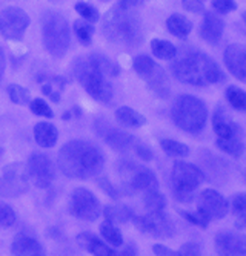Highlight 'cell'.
Returning a JSON list of instances; mask_svg holds the SVG:
<instances>
[{
	"mask_svg": "<svg viewBox=\"0 0 246 256\" xmlns=\"http://www.w3.org/2000/svg\"><path fill=\"white\" fill-rule=\"evenodd\" d=\"M143 204L148 208V212H163L166 207V198L159 190L145 192Z\"/></svg>",
	"mask_w": 246,
	"mask_h": 256,
	"instance_id": "30",
	"label": "cell"
},
{
	"mask_svg": "<svg viewBox=\"0 0 246 256\" xmlns=\"http://www.w3.org/2000/svg\"><path fill=\"white\" fill-rule=\"evenodd\" d=\"M28 170L24 162H13L4 169L0 178V196L16 198L28 190Z\"/></svg>",
	"mask_w": 246,
	"mask_h": 256,
	"instance_id": "10",
	"label": "cell"
},
{
	"mask_svg": "<svg viewBox=\"0 0 246 256\" xmlns=\"http://www.w3.org/2000/svg\"><path fill=\"white\" fill-rule=\"evenodd\" d=\"M140 4V0H119V6L123 10H131L134 6H137Z\"/></svg>",
	"mask_w": 246,
	"mask_h": 256,
	"instance_id": "47",
	"label": "cell"
},
{
	"mask_svg": "<svg viewBox=\"0 0 246 256\" xmlns=\"http://www.w3.org/2000/svg\"><path fill=\"white\" fill-rule=\"evenodd\" d=\"M31 23L30 16L19 6H8L0 12V34L7 40H20Z\"/></svg>",
	"mask_w": 246,
	"mask_h": 256,
	"instance_id": "12",
	"label": "cell"
},
{
	"mask_svg": "<svg viewBox=\"0 0 246 256\" xmlns=\"http://www.w3.org/2000/svg\"><path fill=\"white\" fill-rule=\"evenodd\" d=\"M100 234L108 241V244H111L113 247H120L123 244V236L120 234V230L108 221L100 224Z\"/></svg>",
	"mask_w": 246,
	"mask_h": 256,
	"instance_id": "31",
	"label": "cell"
},
{
	"mask_svg": "<svg viewBox=\"0 0 246 256\" xmlns=\"http://www.w3.org/2000/svg\"><path fill=\"white\" fill-rule=\"evenodd\" d=\"M76 11L86 20V22H97L99 20V11L89 4L79 2L76 4Z\"/></svg>",
	"mask_w": 246,
	"mask_h": 256,
	"instance_id": "38",
	"label": "cell"
},
{
	"mask_svg": "<svg viewBox=\"0 0 246 256\" xmlns=\"http://www.w3.org/2000/svg\"><path fill=\"white\" fill-rule=\"evenodd\" d=\"M103 34L108 40L125 46H137L143 40L140 18L119 5L106 12L103 18Z\"/></svg>",
	"mask_w": 246,
	"mask_h": 256,
	"instance_id": "4",
	"label": "cell"
},
{
	"mask_svg": "<svg viewBox=\"0 0 246 256\" xmlns=\"http://www.w3.org/2000/svg\"><path fill=\"white\" fill-rule=\"evenodd\" d=\"M30 109L34 115H39V117H47V118H53L54 114L51 110V108L45 103L42 98H34L30 102Z\"/></svg>",
	"mask_w": 246,
	"mask_h": 256,
	"instance_id": "37",
	"label": "cell"
},
{
	"mask_svg": "<svg viewBox=\"0 0 246 256\" xmlns=\"http://www.w3.org/2000/svg\"><path fill=\"white\" fill-rule=\"evenodd\" d=\"M2 154H4V149H2V148H0V156H2Z\"/></svg>",
	"mask_w": 246,
	"mask_h": 256,
	"instance_id": "52",
	"label": "cell"
},
{
	"mask_svg": "<svg viewBox=\"0 0 246 256\" xmlns=\"http://www.w3.org/2000/svg\"><path fill=\"white\" fill-rule=\"evenodd\" d=\"M178 214H180L188 222H191V224H194V226H197V227L206 228L208 224H209V220H208L203 214H200L198 210H197V212H185V210H180Z\"/></svg>",
	"mask_w": 246,
	"mask_h": 256,
	"instance_id": "39",
	"label": "cell"
},
{
	"mask_svg": "<svg viewBox=\"0 0 246 256\" xmlns=\"http://www.w3.org/2000/svg\"><path fill=\"white\" fill-rule=\"evenodd\" d=\"M182 5L186 11L194 12V14H203L205 12V5L202 0H182Z\"/></svg>",
	"mask_w": 246,
	"mask_h": 256,
	"instance_id": "41",
	"label": "cell"
},
{
	"mask_svg": "<svg viewBox=\"0 0 246 256\" xmlns=\"http://www.w3.org/2000/svg\"><path fill=\"white\" fill-rule=\"evenodd\" d=\"M34 132V140L40 148L50 149L54 148L59 138V132L54 124L51 123H37L33 129Z\"/></svg>",
	"mask_w": 246,
	"mask_h": 256,
	"instance_id": "23",
	"label": "cell"
},
{
	"mask_svg": "<svg viewBox=\"0 0 246 256\" xmlns=\"http://www.w3.org/2000/svg\"><path fill=\"white\" fill-rule=\"evenodd\" d=\"M28 176L40 189H47L56 178V168L48 155L42 152H34L27 161Z\"/></svg>",
	"mask_w": 246,
	"mask_h": 256,
	"instance_id": "13",
	"label": "cell"
},
{
	"mask_svg": "<svg viewBox=\"0 0 246 256\" xmlns=\"http://www.w3.org/2000/svg\"><path fill=\"white\" fill-rule=\"evenodd\" d=\"M232 210L235 214H244L246 212V192L237 194L232 198Z\"/></svg>",
	"mask_w": 246,
	"mask_h": 256,
	"instance_id": "42",
	"label": "cell"
},
{
	"mask_svg": "<svg viewBox=\"0 0 246 256\" xmlns=\"http://www.w3.org/2000/svg\"><path fill=\"white\" fill-rule=\"evenodd\" d=\"M215 144L221 152L232 155V156H240L244 150V144H243L240 134H235L229 138H217Z\"/></svg>",
	"mask_w": 246,
	"mask_h": 256,
	"instance_id": "27",
	"label": "cell"
},
{
	"mask_svg": "<svg viewBox=\"0 0 246 256\" xmlns=\"http://www.w3.org/2000/svg\"><path fill=\"white\" fill-rule=\"evenodd\" d=\"M53 2H63V0H53Z\"/></svg>",
	"mask_w": 246,
	"mask_h": 256,
	"instance_id": "53",
	"label": "cell"
},
{
	"mask_svg": "<svg viewBox=\"0 0 246 256\" xmlns=\"http://www.w3.org/2000/svg\"><path fill=\"white\" fill-rule=\"evenodd\" d=\"M96 130L100 134V136L105 140V143L108 146H111L114 150H128L132 144H134V136L128 132H123L117 128L109 126L106 122L99 123V120L96 122Z\"/></svg>",
	"mask_w": 246,
	"mask_h": 256,
	"instance_id": "16",
	"label": "cell"
},
{
	"mask_svg": "<svg viewBox=\"0 0 246 256\" xmlns=\"http://www.w3.org/2000/svg\"><path fill=\"white\" fill-rule=\"evenodd\" d=\"M223 62L228 68L229 74L237 80H246V48L241 44L232 43L226 46L223 52Z\"/></svg>",
	"mask_w": 246,
	"mask_h": 256,
	"instance_id": "17",
	"label": "cell"
},
{
	"mask_svg": "<svg viewBox=\"0 0 246 256\" xmlns=\"http://www.w3.org/2000/svg\"><path fill=\"white\" fill-rule=\"evenodd\" d=\"M120 254H125V256H126V254H137V250L134 248V247H128V248H126V250H123Z\"/></svg>",
	"mask_w": 246,
	"mask_h": 256,
	"instance_id": "50",
	"label": "cell"
},
{
	"mask_svg": "<svg viewBox=\"0 0 246 256\" xmlns=\"http://www.w3.org/2000/svg\"><path fill=\"white\" fill-rule=\"evenodd\" d=\"M134 71L139 74L148 84V88L160 98H166L169 96V84L168 77L163 71V68L159 66L148 56H137L134 58Z\"/></svg>",
	"mask_w": 246,
	"mask_h": 256,
	"instance_id": "8",
	"label": "cell"
},
{
	"mask_svg": "<svg viewBox=\"0 0 246 256\" xmlns=\"http://www.w3.org/2000/svg\"><path fill=\"white\" fill-rule=\"evenodd\" d=\"M225 31V22L211 11L205 12L203 22L200 25V37L209 44H217Z\"/></svg>",
	"mask_w": 246,
	"mask_h": 256,
	"instance_id": "19",
	"label": "cell"
},
{
	"mask_svg": "<svg viewBox=\"0 0 246 256\" xmlns=\"http://www.w3.org/2000/svg\"><path fill=\"white\" fill-rule=\"evenodd\" d=\"M70 214L83 221H96L102 214V206L97 196L85 188H77L70 196Z\"/></svg>",
	"mask_w": 246,
	"mask_h": 256,
	"instance_id": "9",
	"label": "cell"
},
{
	"mask_svg": "<svg viewBox=\"0 0 246 256\" xmlns=\"http://www.w3.org/2000/svg\"><path fill=\"white\" fill-rule=\"evenodd\" d=\"M120 174L123 176H128L126 186L136 192H149V190H157L159 181L157 176L154 175L152 170L134 164V162H122Z\"/></svg>",
	"mask_w": 246,
	"mask_h": 256,
	"instance_id": "14",
	"label": "cell"
},
{
	"mask_svg": "<svg viewBox=\"0 0 246 256\" xmlns=\"http://www.w3.org/2000/svg\"><path fill=\"white\" fill-rule=\"evenodd\" d=\"M74 32H76L79 42L86 46V44H89L93 42L94 26L86 20H76L74 22Z\"/></svg>",
	"mask_w": 246,
	"mask_h": 256,
	"instance_id": "32",
	"label": "cell"
},
{
	"mask_svg": "<svg viewBox=\"0 0 246 256\" xmlns=\"http://www.w3.org/2000/svg\"><path fill=\"white\" fill-rule=\"evenodd\" d=\"M11 253L17 256H42L45 254V250L33 235L17 234L11 244Z\"/></svg>",
	"mask_w": 246,
	"mask_h": 256,
	"instance_id": "20",
	"label": "cell"
},
{
	"mask_svg": "<svg viewBox=\"0 0 246 256\" xmlns=\"http://www.w3.org/2000/svg\"><path fill=\"white\" fill-rule=\"evenodd\" d=\"M5 69H7V57H5L2 46H0V77L5 74Z\"/></svg>",
	"mask_w": 246,
	"mask_h": 256,
	"instance_id": "48",
	"label": "cell"
},
{
	"mask_svg": "<svg viewBox=\"0 0 246 256\" xmlns=\"http://www.w3.org/2000/svg\"><path fill=\"white\" fill-rule=\"evenodd\" d=\"M171 117L177 128L189 134H198L206 124L208 109L200 98L183 94L175 98L171 109Z\"/></svg>",
	"mask_w": 246,
	"mask_h": 256,
	"instance_id": "5",
	"label": "cell"
},
{
	"mask_svg": "<svg viewBox=\"0 0 246 256\" xmlns=\"http://www.w3.org/2000/svg\"><path fill=\"white\" fill-rule=\"evenodd\" d=\"M211 5L217 12H221V14H228L237 10V4L234 0H212Z\"/></svg>",
	"mask_w": 246,
	"mask_h": 256,
	"instance_id": "40",
	"label": "cell"
},
{
	"mask_svg": "<svg viewBox=\"0 0 246 256\" xmlns=\"http://www.w3.org/2000/svg\"><path fill=\"white\" fill-rule=\"evenodd\" d=\"M73 71L77 82L94 100L105 104L113 100L114 90L109 77L119 76V68L114 62L102 54H89L74 62Z\"/></svg>",
	"mask_w": 246,
	"mask_h": 256,
	"instance_id": "1",
	"label": "cell"
},
{
	"mask_svg": "<svg viewBox=\"0 0 246 256\" xmlns=\"http://www.w3.org/2000/svg\"><path fill=\"white\" fill-rule=\"evenodd\" d=\"M151 51L152 54L160 58V60H172L177 56V48L166 40H160V38H154L151 42Z\"/></svg>",
	"mask_w": 246,
	"mask_h": 256,
	"instance_id": "28",
	"label": "cell"
},
{
	"mask_svg": "<svg viewBox=\"0 0 246 256\" xmlns=\"http://www.w3.org/2000/svg\"><path fill=\"white\" fill-rule=\"evenodd\" d=\"M116 120L126 128H142L146 123L143 115L129 106H122L116 110Z\"/></svg>",
	"mask_w": 246,
	"mask_h": 256,
	"instance_id": "25",
	"label": "cell"
},
{
	"mask_svg": "<svg viewBox=\"0 0 246 256\" xmlns=\"http://www.w3.org/2000/svg\"><path fill=\"white\" fill-rule=\"evenodd\" d=\"M228 208V200L214 189H205L197 198V210L203 214L209 221L226 216Z\"/></svg>",
	"mask_w": 246,
	"mask_h": 256,
	"instance_id": "15",
	"label": "cell"
},
{
	"mask_svg": "<svg viewBox=\"0 0 246 256\" xmlns=\"http://www.w3.org/2000/svg\"><path fill=\"white\" fill-rule=\"evenodd\" d=\"M152 252L154 254H159V256H180L178 252H174L171 248H168L166 246H162V244H155L152 246Z\"/></svg>",
	"mask_w": 246,
	"mask_h": 256,
	"instance_id": "45",
	"label": "cell"
},
{
	"mask_svg": "<svg viewBox=\"0 0 246 256\" xmlns=\"http://www.w3.org/2000/svg\"><path fill=\"white\" fill-rule=\"evenodd\" d=\"M214 242L220 254H246V236L238 232H218Z\"/></svg>",
	"mask_w": 246,
	"mask_h": 256,
	"instance_id": "18",
	"label": "cell"
},
{
	"mask_svg": "<svg viewBox=\"0 0 246 256\" xmlns=\"http://www.w3.org/2000/svg\"><path fill=\"white\" fill-rule=\"evenodd\" d=\"M77 242L80 247L86 248L89 253H93L96 256H116L117 252L113 250L109 246H106L103 241H100L97 236H94L89 232H85V234H80L77 236Z\"/></svg>",
	"mask_w": 246,
	"mask_h": 256,
	"instance_id": "22",
	"label": "cell"
},
{
	"mask_svg": "<svg viewBox=\"0 0 246 256\" xmlns=\"http://www.w3.org/2000/svg\"><path fill=\"white\" fill-rule=\"evenodd\" d=\"M57 164L63 175L74 180L97 176L105 168V155L93 143L71 140L57 154Z\"/></svg>",
	"mask_w": 246,
	"mask_h": 256,
	"instance_id": "2",
	"label": "cell"
},
{
	"mask_svg": "<svg viewBox=\"0 0 246 256\" xmlns=\"http://www.w3.org/2000/svg\"><path fill=\"white\" fill-rule=\"evenodd\" d=\"M42 40L43 46L53 57H63L70 48L71 31L70 23L62 14L47 11L42 16Z\"/></svg>",
	"mask_w": 246,
	"mask_h": 256,
	"instance_id": "6",
	"label": "cell"
},
{
	"mask_svg": "<svg viewBox=\"0 0 246 256\" xmlns=\"http://www.w3.org/2000/svg\"><path fill=\"white\" fill-rule=\"evenodd\" d=\"M63 84H65V80L63 78L54 77L51 80V83L42 86V90H43V94L48 96L54 103H59V100H60V90L63 89Z\"/></svg>",
	"mask_w": 246,
	"mask_h": 256,
	"instance_id": "35",
	"label": "cell"
},
{
	"mask_svg": "<svg viewBox=\"0 0 246 256\" xmlns=\"http://www.w3.org/2000/svg\"><path fill=\"white\" fill-rule=\"evenodd\" d=\"M8 96H10V100L16 104H28L31 102V94L30 90L25 89L24 86L20 84H10L8 86Z\"/></svg>",
	"mask_w": 246,
	"mask_h": 256,
	"instance_id": "34",
	"label": "cell"
},
{
	"mask_svg": "<svg viewBox=\"0 0 246 256\" xmlns=\"http://www.w3.org/2000/svg\"><path fill=\"white\" fill-rule=\"evenodd\" d=\"M212 129L217 135V138H229L235 134H240V128L231 120L229 115L223 110L221 108H218L214 112L212 117Z\"/></svg>",
	"mask_w": 246,
	"mask_h": 256,
	"instance_id": "21",
	"label": "cell"
},
{
	"mask_svg": "<svg viewBox=\"0 0 246 256\" xmlns=\"http://www.w3.org/2000/svg\"><path fill=\"white\" fill-rule=\"evenodd\" d=\"M166 28L172 36L178 38H185L192 31V23L182 14H172L166 20Z\"/></svg>",
	"mask_w": 246,
	"mask_h": 256,
	"instance_id": "24",
	"label": "cell"
},
{
	"mask_svg": "<svg viewBox=\"0 0 246 256\" xmlns=\"http://www.w3.org/2000/svg\"><path fill=\"white\" fill-rule=\"evenodd\" d=\"M205 180L202 169L185 161H175L171 172V188L172 194L178 201H192V194Z\"/></svg>",
	"mask_w": 246,
	"mask_h": 256,
	"instance_id": "7",
	"label": "cell"
},
{
	"mask_svg": "<svg viewBox=\"0 0 246 256\" xmlns=\"http://www.w3.org/2000/svg\"><path fill=\"white\" fill-rule=\"evenodd\" d=\"M103 215L108 222L111 224H125L126 221L132 220V212L128 206H106Z\"/></svg>",
	"mask_w": 246,
	"mask_h": 256,
	"instance_id": "26",
	"label": "cell"
},
{
	"mask_svg": "<svg viewBox=\"0 0 246 256\" xmlns=\"http://www.w3.org/2000/svg\"><path fill=\"white\" fill-rule=\"evenodd\" d=\"M136 152H137V155L142 158V160H145V161H151L152 160V150L149 149V148H146V146H143V144H139L137 148H136Z\"/></svg>",
	"mask_w": 246,
	"mask_h": 256,
	"instance_id": "46",
	"label": "cell"
},
{
	"mask_svg": "<svg viewBox=\"0 0 246 256\" xmlns=\"http://www.w3.org/2000/svg\"><path fill=\"white\" fill-rule=\"evenodd\" d=\"M17 216L16 212L13 210V207L7 202L0 201V227H11L14 226Z\"/></svg>",
	"mask_w": 246,
	"mask_h": 256,
	"instance_id": "36",
	"label": "cell"
},
{
	"mask_svg": "<svg viewBox=\"0 0 246 256\" xmlns=\"http://www.w3.org/2000/svg\"><path fill=\"white\" fill-rule=\"evenodd\" d=\"M243 22H244V26H246V12H243Z\"/></svg>",
	"mask_w": 246,
	"mask_h": 256,
	"instance_id": "51",
	"label": "cell"
},
{
	"mask_svg": "<svg viewBox=\"0 0 246 256\" xmlns=\"http://www.w3.org/2000/svg\"><path fill=\"white\" fill-rule=\"evenodd\" d=\"M97 184H99V188L103 190V192H106L111 198H114V200H117L119 198V190L114 188L113 184H111L106 178H99L97 180Z\"/></svg>",
	"mask_w": 246,
	"mask_h": 256,
	"instance_id": "43",
	"label": "cell"
},
{
	"mask_svg": "<svg viewBox=\"0 0 246 256\" xmlns=\"http://www.w3.org/2000/svg\"><path fill=\"white\" fill-rule=\"evenodd\" d=\"M160 148L163 149V152H166L169 156H175V158H185L189 155V148L185 143L177 142V140H160Z\"/></svg>",
	"mask_w": 246,
	"mask_h": 256,
	"instance_id": "29",
	"label": "cell"
},
{
	"mask_svg": "<svg viewBox=\"0 0 246 256\" xmlns=\"http://www.w3.org/2000/svg\"><path fill=\"white\" fill-rule=\"evenodd\" d=\"M226 98L234 109L246 110V92L243 89H240L237 86H228Z\"/></svg>",
	"mask_w": 246,
	"mask_h": 256,
	"instance_id": "33",
	"label": "cell"
},
{
	"mask_svg": "<svg viewBox=\"0 0 246 256\" xmlns=\"http://www.w3.org/2000/svg\"><path fill=\"white\" fill-rule=\"evenodd\" d=\"M132 222L142 234L155 238H172L175 234V226L165 212H148L143 216H132Z\"/></svg>",
	"mask_w": 246,
	"mask_h": 256,
	"instance_id": "11",
	"label": "cell"
},
{
	"mask_svg": "<svg viewBox=\"0 0 246 256\" xmlns=\"http://www.w3.org/2000/svg\"><path fill=\"white\" fill-rule=\"evenodd\" d=\"M174 77L185 84L191 86H206L220 83L225 78L218 64L203 52L192 51L185 54L182 58L171 64Z\"/></svg>",
	"mask_w": 246,
	"mask_h": 256,
	"instance_id": "3",
	"label": "cell"
},
{
	"mask_svg": "<svg viewBox=\"0 0 246 256\" xmlns=\"http://www.w3.org/2000/svg\"><path fill=\"white\" fill-rule=\"evenodd\" d=\"M177 252L180 256H198L202 253L200 252L198 244H195V242H186L180 247V250H177Z\"/></svg>",
	"mask_w": 246,
	"mask_h": 256,
	"instance_id": "44",
	"label": "cell"
},
{
	"mask_svg": "<svg viewBox=\"0 0 246 256\" xmlns=\"http://www.w3.org/2000/svg\"><path fill=\"white\" fill-rule=\"evenodd\" d=\"M235 227L240 230H246V215H240L238 220L235 221Z\"/></svg>",
	"mask_w": 246,
	"mask_h": 256,
	"instance_id": "49",
	"label": "cell"
}]
</instances>
